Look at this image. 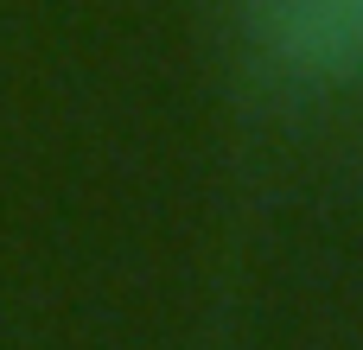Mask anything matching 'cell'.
Segmentation results:
<instances>
[{
    "label": "cell",
    "instance_id": "6da1fadb",
    "mask_svg": "<svg viewBox=\"0 0 363 350\" xmlns=\"http://www.w3.org/2000/svg\"><path fill=\"white\" fill-rule=\"evenodd\" d=\"M268 64L313 83L363 77V0H242Z\"/></svg>",
    "mask_w": 363,
    "mask_h": 350
}]
</instances>
